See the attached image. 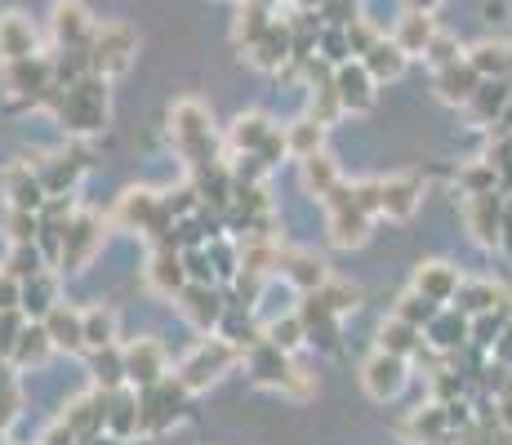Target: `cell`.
I'll use <instances>...</instances> for the list:
<instances>
[{
	"label": "cell",
	"instance_id": "cell-19",
	"mask_svg": "<svg viewBox=\"0 0 512 445\" xmlns=\"http://www.w3.org/2000/svg\"><path fill=\"white\" fill-rule=\"evenodd\" d=\"M5 81H9V89H14L18 98H45V89H54V85H49V63H41V58L9 63Z\"/></svg>",
	"mask_w": 512,
	"mask_h": 445
},
{
	"label": "cell",
	"instance_id": "cell-21",
	"mask_svg": "<svg viewBox=\"0 0 512 445\" xmlns=\"http://www.w3.org/2000/svg\"><path fill=\"white\" fill-rule=\"evenodd\" d=\"M361 63H366V72L374 76V81H397L401 72H406V63H410V54L406 49H401L397 41H388V36H383L379 45L370 49L366 58H361Z\"/></svg>",
	"mask_w": 512,
	"mask_h": 445
},
{
	"label": "cell",
	"instance_id": "cell-44",
	"mask_svg": "<svg viewBox=\"0 0 512 445\" xmlns=\"http://www.w3.org/2000/svg\"><path fill=\"white\" fill-rule=\"evenodd\" d=\"M0 388H9V374H5V356H0Z\"/></svg>",
	"mask_w": 512,
	"mask_h": 445
},
{
	"label": "cell",
	"instance_id": "cell-27",
	"mask_svg": "<svg viewBox=\"0 0 512 445\" xmlns=\"http://www.w3.org/2000/svg\"><path fill=\"white\" fill-rule=\"evenodd\" d=\"M45 330H49V339H54V348H81L85 343V312L54 308L45 316Z\"/></svg>",
	"mask_w": 512,
	"mask_h": 445
},
{
	"label": "cell",
	"instance_id": "cell-12",
	"mask_svg": "<svg viewBox=\"0 0 512 445\" xmlns=\"http://www.w3.org/2000/svg\"><path fill=\"white\" fill-rule=\"evenodd\" d=\"M455 308L464 316H486V312H508L512 316V294L495 281H464Z\"/></svg>",
	"mask_w": 512,
	"mask_h": 445
},
{
	"label": "cell",
	"instance_id": "cell-35",
	"mask_svg": "<svg viewBox=\"0 0 512 445\" xmlns=\"http://www.w3.org/2000/svg\"><path fill=\"white\" fill-rule=\"evenodd\" d=\"M23 308L32 312V316H49V312L58 308V303H54V281H49V276H32V281H27Z\"/></svg>",
	"mask_w": 512,
	"mask_h": 445
},
{
	"label": "cell",
	"instance_id": "cell-33",
	"mask_svg": "<svg viewBox=\"0 0 512 445\" xmlns=\"http://www.w3.org/2000/svg\"><path fill=\"white\" fill-rule=\"evenodd\" d=\"M161 214V201H156L152 192H125V201H121V223H139L147 227Z\"/></svg>",
	"mask_w": 512,
	"mask_h": 445
},
{
	"label": "cell",
	"instance_id": "cell-34",
	"mask_svg": "<svg viewBox=\"0 0 512 445\" xmlns=\"http://www.w3.org/2000/svg\"><path fill=\"white\" fill-rule=\"evenodd\" d=\"M49 348H54V339H49L45 325H27V330L18 334V343H14V356L27 365V361H41Z\"/></svg>",
	"mask_w": 512,
	"mask_h": 445
},
{
	"label": "cell",
	"instance_id": "cell-37",
	"mask_svg": "<svg viewBox=\"0 0 512 445\" xmlns=\"http://www.w3.org/2000/svg\"><path fill=\"white\" fill-rule=\"evenodd\" d=\"M303 339H308V325H303V316H290V321H277V325H268V343H277L281 352L299 348Z\"/></svg>",
	"mask_w": 512,
	"mask_h": 445
},
{
	"label": "cell",
	"instance_id": "cell-41",
	"mask_svg": "<svg viewBox=\"0 0 512 445\" xmlns=\"http://www.w3.org/2000/svg\"><path fill=\"white\" fill-rule=\"evenodd\" d=\"M14 303H23V290L14 276H0V312H14Z\"/></svg>",
	"mask_w": 512,
	"mask_h": 445
},
{
	"label": "cell",
	"instance_id": "cell-22",
	"mask_svg": "<svg viewBox=\"0 0 512 445\" xmlns=\"http://www.w3.org/2000/svg\"><path fill=\"white\" fill-rule=\"evenodd\" d=\"M281 267H285V276H290V281L299 285V290H308V294H317L321 285L330 281V276H326V263H321L317 254H308V250H294V254H285Z\"/></svg>",
	"mask_w": 512,
	"mask_h": 445
},
{
	"label": "cell",
	"instance_id": "cell-42",
	"mask_svg": "<svg viewBox=\"0 0 512 445\" xmlns=\"http://www.w3.org/2000/svg\"><path fill=\"white\" fill-rule=\"evenodd\" d=\"M490 445H512V428L495 423V428H490Z\"/></svg>",
	"mask_w": 512,
	"mask_h": 445
},
{
	"label": "cell",
	"instance_id": "cell-17",
	"mask_svg": "<svg viewBox=\"0 0 512 445\" xmlns=\"http://www.w3.org/2000/svg\"><path fill=\"white\" fill-rule=\"evenodd\" d=\"M392 41L406 49L410 58L428 54V45L437 41V23H432V14H423V9H406V18L397 23V36H392Z\"/></svg>",
	"mask_w": 512,
	"mask_h": 445
},
{
	"label": "cell",
	"instance_id": "cell-31",
	"mask_svg": "<svg viewBox=\"0 0 512 445\" xmlns=\"http://www.w3.org/2000/svg\"><path fill=\"white\" fill-rule=\"evenodd\" d=\"M147 276H152V285H156V290H165V294L183 290V259L174 250H161L152 259V272H147Z\"/></svg>",
	"mask_w": 512,
	"mask_h": 445
},
{
	"label": "cell",
	"instance_id": "cell-20",
	"mask_svg": "<svg viewBox=\"0 0 512 445\" xmlns=\"http://www.w3.org/2000/svg\"><path fill=\"white\" fill-rule=\"evenodd\" d=\"M94 245H98V219H76V223H67V236H63V267H81L85 259L94 254Z\"/></svg>",
	"mask_w": 512,
	"mask_h": 445
},
{
	"label": "cell",
	"instance_id": "cell-14",
	"mask_svg": "<svg viewBox=\"0 0 512 445\" xmlns=\"http://www.w3.org/2000/svg\"><path fill=\"white\" fill-rule=\"evenodd\" d=\"M468 334H472V316H464L455 303H450V308H441L437 321L423 330V339H428V348H437V352H455L468 343Z\"/></svg>",
	"mask_w": 512,
	"mask_h": 445
},
{
	"label": "cell",
	"instance_id": "cell-36",
	"mask_svg": "<svg viewBox=\"0 0 512 445\" xmlns=\"http://www.w3.org/2000/svg\"><path fill=\"white\" fill-rule=\"evenodd\" d=\"M85 348H94V352L112 348V316H107L103 308L85 312Z\"/></svg>",
	"mask_w": 512,
	"mask_h": 445
},
{
	"label": "cell",
	"instance_id": "cell-8",
	"mask_svg": "<svg viewBox=\"0 0 512 445\" xmlns=\"http://www.w3.org/2000/svg\"><path fill=\"white\" fill-rule=\"evenodd\" d=\"M423 205V183L415 174H392V178H379V214L392 223H406L415 219Z\"/></svg>",
	"mask_w": 512,
	"mask_h": 445
},
{
	"label": "cell",
	"instance_id": "cell-3",
	"mask_svg": "<svg viewBox=\"0 0 512 445\" xmlns=\"http://www.w3.org/2000/svg\"><path fill=\"white\" fill-rule=\"evenodd\" d=\"M134 49H139V41H134L130 27L107 23V27H98L90 41V67L98 76H121L125 67L134 63Z\"/></svg>",
	"mask_w": 512,
	"mask_h": 445
},
{
	"label": "cell",
	"instance_id": "cell-10",
	"mask_svg": "<svg viewBox=\"0 0 512 445\" xmlns=\"http://www.w3.org/2000/svg\"><path fill=\"white\" fill-rule=\"evenodd\" d=\"M374 76L366 72V63H343L339 72H334V89H339V103H343V112H370L374 107Z\"/></svg>",
	"mask_w": 512,
	"mask_h": 445
},
{
	"label": "cell",
	"instance_id": "cell-26",
	"mask_svg": "<svg viewBox=\"0 0 512 445\" xmlns=\"http://www.w3.org/2000/svg\"><path fill=\"white\" fill-rule=\"evenodd\" d=\"M179 308H183V316H187V321H192V325H201V330H210V325L214 321H219V299H214V294H210V285H183V290H179Z\"/></svg>",
	"mask_w": 512,
	"mask_h": 445
},
{
	"label": "cell",
	"instance_id": "cell-30",
	"mask_svg": "<svg viewBox=\"0 0 512 445\" xmlns=\"http://www.w3.org/2000/svg\"><path fill=\"white\" fill-rule=\"evenodd\" d=\"M312 299H317L330 316H343V312H352L361 303V290H357V285H343V281H326L317 294H312Z\"/></svg>",
	"mask_w": 512,
	"mask_h": 445
},
{
	"label": "cell",
	"instance_id": "cell-13",
	"mask_svg": "<svg viewBox=\"0 0 512 445\" xmlns=\"http://www.w3.org/2000/svg\"><path fill=\"white\" fill-rule=\"evenodd\" d=\"M481 81H486V76H481L477 67L468 63V54H464L459 63H450V67H441L437 72V94L446 98V103H455V107H468L472 94L481 89Z\"/></svg>",
	"mask_w": 512,
	"mask_h": 445
},
{
	"label": "cell",
	"instance_id": "cell-40",
	"mask_svg": "<svg viewBox=\"0 0 512 445\" xmlns=\"http://www.w3.org/2000/svg\"><path fill=\"white\" fill-rule=\"evenodd\" d=\"M281 392H285V397H294V401H303V397H312V392H317V379H312L308 370H299V365H294V370L285 374Z\"/></svg>",
	"mask_w": 512,
	"mask_h": 445
},
{
	"label": "cell",
	"instance_id": "cell-39",
	"mask_svg": "<svg viewBox=\"0 0 512 445\" xmlns=\"http://www.w3.org/2000/svg\"><path fill=\"white\" fill-rule=\"evenodd\" d=\"M9 276H14V281H27V276H41V254H36L32 245H18L14 259H9Z\"/></svg>",
	"mask_w": 512,
	"mask_h": 445
},
{
	"label": "cell",
	"instance_id": "cell-6",
	"mask_svg": "<svg viewBox=\"0 0 512 445\" xmlns=\"http://www.w3.org/2000/svg\"><path fill=\"white\" fill-rule=\"evenodd\" d=\"M410 290L423 294V299H432L437 308H450V303L459 299V290H464V272H459L455 263H446V259H428V263L415 267Z\"/></svg>",
	"mask_w": 512,
	"mask_h": 445
},
{
	"label": "cell",
	"instance_id": "cell-11",
	"mask_svg": "<svg viewBox=\"0 0 512 445\" xmlns=\"http://www.w3.org/2000/svg\"><path fill=\"white\" fill-rule=\"evenodd\" d=\"M125 379L130 383H139V388H156V383L165 379V352H161V343H152V339H139L130 352H125Z\"/></svg>",
	"mask_w": 512,
	"mask_h": 445
},
{
	"label": "cell",
	"instance_id": "cell-24",
	"mask_svg": "<svg viewBox=\"0 0 512 445\" xmlns=\"http://www.w3.org/2000/svg\"><path fill=\"white\" fill-rule=\"evenodd\" d=\"M5 192H9V205H14V210H36V205H41L45 187H41V178L32 174V161L14 165V170L5 174Z\"/></svg>",
	"mask_w": 512,
	"mask_h": 445
},
{
	"label": "cell",
	"instance_id": "cell-1",
	"mask_svg": "<svg viewBox=\"0 0 512 445\" xmlns=\"http://www.w3.org/2000/svg\"><path fill=\"white\" fill-rule=\"evenodd\" d=\"M170 134H174V147L187 165H210L214 161V121L205 112V103L196 98H179L170 112Z\"/></svg>",
	"mask_w": 512,
	"mask_h": 445
},
{
	"label": "cell",
	"instance_id": "cell-15",
	"mask_svg": "<svg viewBox=\"0 0 512 445\" xmlns=\"http://www.w3.org/2000/svg\"><path fill=\"white\" fill-rule=\"evenodd\" d=\"M0 58L5 63L36 58V27L23 14H0Z\"/></svg>",
	"mask_w": 512,
	"mask_h": 445
},
{
	"label": "cell",
	"instance_id": "cell-5",
	"mask_svg": "<svg viewBox=\"0 0 512 445\" xmlns=\"http://www.w3.org/2000/svg\"><path fill=\"white\" fill-rule=\"evenodd\" d=\"M361 383H366V392L374 401L401 397V388L410 383V361H406V356H392V352L379 348L366 365H361Z\"/></svg>",
	"mask_w": 512,
	"mask_h": 445
},
{
	"label": "cell",
	"instance_id": "cell-18",
	"mask_svg": "<svg viewBox=\"0 0 512 445\" xmlns=\"http://www.w3.org/2000/svg\"><path fill=\"white\" fill-rule=\"evenodd\" d=\"M379 348L392 352V356H406V361H410V356H419L423 348H428V339H423L419 325L392 316V321H383V330H379Z\"/></svg>",
	"mask_w": 512,
	"mask_h": 445
},
{
	"label": "cell",
	"instance_id": "cell-29",
	"mask_svg": "<svg viewBox=\"0 0 512 445\" xmlns=\"http://www.w3.org/2000/svg\"><path fill=\"white\" fill-rule=\"evenodd\" d=\"M268 143H277V130H272L263 116H241L232 130V147H245V152H263Z\"/></svg>",
	"mask_w": 512,
	"mask_h": 445
},
{
	"label": "cell",
	"instance_id": "cell-4",
	"mask_svg": "<svg viewBox=\"0 0 512 445\" xmlns=\"http://www.w3.org/2000/svg\"><path fill=\"white\" fill-rule=\"evenodd\" d=\"M54 107L72 130H94V125H103L107 94H103V85H94V81H72V85H63Z\"/></svg>",
	"mask_w": 512,
	"mask_h": 445
},
{
	"label": "cell",
	"instance_id": "cell-28",
	"mask_svg": "<svg viewBox=\"0 0 512 445\" xmlns=\"http://www.w3.org/2000/svg\"><path fill=\"white\" fill-rule=\"evenodd\" d=\"M321 143H326V125L317 121V116H308V121H294L290 130H285V147H290L299 161H308V156L321 152Z\"/></svg>",
	"mask_w": 512,
	"mask_h": 445
},
{
	"label": "cell",
	"instance_id": "cell-16",
	"mask_svg": "<svg viewBox=\"0 0 512 445\" xmlns=\"http://www.w3.org/2000/svg\"><path fill=\"white\" fill-rule=\"evenodd\" d=\"M94 32L98 27L90 23V14H85L76 0H63V5H54V36L63 45H85V41H94Z\"/></svg>",
	"mask_w": 512,
	"mask_h": 445
},
{
	"label": "cell",
	"instance_id": "cell-9",
	"mask_svg": "<svg viewBox=\"0 0 512 445\" xmlns=\"http://www.w3.org/2000/svg\"><path fill=\"white\" fill-rule=\"evenodd\" d=\"M508 112H512V81H481V89L472 94L468 103V116L472 125H508Z\"/></svg>",
	"mask_w": 512,
	"mask_h": 445
},
{
	"label": "cell",
	"instance_id": "cell-32",
	"mask_svg": "<svg viewBox=\"0 0 512 445\" xmlns=\"http://www.w3.org/2000/svg\"><path fill=\"white\" fill-rule=\"evenodd\" d=\"M437 312H441L437 303L410 290V294H401V303H397V312H392V316H401V321H410V325H419V330H428V325L437 321Z\"/></svg>",
	"mask_w": 512,
	"mask_h": 445
},
{
	"label": "cell",
	"instance_id": "cell-38",
	"mask_svg": "<svg viewBox=\"0 0 512 445\" xmlns=\"http://www.w3.org/2000/svg\"><path fill=\"white\" fill-rule=\"evenodd\" d=\"M423 58H428V63H432V67H437V72H441V67L459 63V58H464V49H459V41H455V36L437 32V41L428 45V54H423Z\"/></svg>",
	"mask_w": 512,
	"mask_h": 445
},
{
	"label": "cell",
	"instance_id": "cell-2",
	"mask_svg": "<svg viewBox=\"0 0 512 445\" xmlns=\"http://www.w3.org/2000/svg\"><path fill=\"white\" fill-rule=\"evenodd\" d=\"M504 214H508V196L504 192L464 196L468 236L481 245V250H504Z\"/></svg>",
	"mask_w": 512,
	"mask_h": 445
},
{
	"label": "cell",
	"instance_id": "cell-23",
	"mask_svg": "<svg viewBox=\"0 0 512 445\" xmlns=\"http://www.w3.org/2000/svg\"><path fill=\"white\" fill-rule=\"evenodd\" d=\"M468 63L477 67L486 81H504L508 67H512V45L508 41H481L468 49Z\"/></svg>",
	"mask_w": 512,
	"mask_h": 445
},
{
	"label": "cell",
	"instance_id": "cell-25",
	"mask_svg": "<svg viewBox=\"0 0 512 445\" xmlns=\"http://www.w3.org/2000/svg\"><path fill=\"white\" fill-rule=\"evenodd\" d=\"M303 187H308V192H317L321 201H330V196H334V192H339V187H343V174H339V165H334L326 152L308 156V161H303Z\"/></svg>",
	"mask_w": 512,
	"mask_h": 445
},
{
	"label": "cell",
	"instance_id": "cell-43",
	"mask_svg": "<svg viewBox=\"0 0 512 445\" xmlns=\"http://www.w3.org/2000/svg\"><path fill=\"white\" fill-rule=\"evenodd\" d=\"M406 5H410V9H423V14H432V9H437L441 0H406Z\"/></svg>",
	"mask_w": 512,
	"mask_h": 445
},
{
	"label": "cell",
	"instance_id": "cell-7",
	"mask_svg": "<svg viewBox=\"0 0 512 445\" xmlns=\"http://www.w3.org/2000/svg\"><path fill=\"white\" fill-rule=\"evenodd\" d=\"M236 361V348L232 343H219V339H210V343H201L192 356H187V365H183V374H179V383L187 392H201V388H210L214 379H219L223 370Z\"/></svg>",
	"mask_w": 512,
	"mask_h": 445
}]
</instances>
